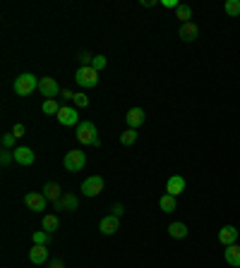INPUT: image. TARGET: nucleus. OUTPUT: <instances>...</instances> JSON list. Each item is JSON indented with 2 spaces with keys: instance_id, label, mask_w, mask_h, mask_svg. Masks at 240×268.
<instances>
[{
  "instance_id": "1",
  "label": "nucleus",
  "mask_w": 240,
  "mask_h": 268,
  "mask_svg": "<svg viewBox=\"0 0 240 268\" xmlns=\"http://www.w3.org/2000/svg\"><path fill=\"white\" fill-rule=\"evenodd\" d=\"M77 139L82 144H92V146H99V132H96V125L92 120H82L77 125Z\"/></svg>"
},
{
  "instance_id": "2",
  "label": "nucleus",
  "mask_w": 240,
  "mask_h": 268,
  "mask_svg": "<svg viewBox=\"0 0 240 268\" xmlns=\"http://www.w3.org/2000/svg\"><path fill=\"white\" fill-rule=\"evenodd\" d=\"M34 89H38V79L31 72L19 74L17 79H15V93L17 96H31Z\"/></svg>"
},
{
  "instance_id": "3",
  "label": "nucleus",
  "mask_w": 240,
  "mask_h": 268,
  "mask_svg": "<svg viewBox=\"0 0 240 268\" xmlns=\"http://www.w3.org/2000/svg\"><path fill=\"white\" fill-rule=\"evenodd\" d=\"M74 82L79 84L82 89H92L99 84V72L94 70V67H77V72H74Z\"/></svg>"
},
{
  "instance_id": "4",
  "label": "nucleus",
  "mask_w": 240,
  "mask_h": 268,
  "mask_svg": "<svg viewBox=\"0 0 240 268\" xmlns=\"http://www.w3.org/2000/svg\"><path fill=\"white\" fill-rule=\"evenodd\" d=\"M63 166L67 173H77V170H82L87 166V156H84V151L79 148H72V151H67L63 158Z\"/></svg>"
},
{
  "instance_id": "5",
  "label": "nucleus",
  "mask_w": 240,
  "mask_h": 268,
  "mask_svg": "<svg viewBox=\"0 0 240 268\" xmlns=\"http://www.w3.org/2000/svg\"><path fill=\"white\" fill-rule=\"evenodd\" d=\"M103 192V177L101 175H92L82 182V194L84 196H99Z\"/></svg>"
},
{
  "instance_id": "6",
  "label": "nucleus",
  "mask_w": 240,
  "mask_h": 268,
  "mask_svg": "<svg viewBox=\"0 0 240 268\" xmlns=\"http://www.w3.org/2000/svg\"><path fill=\"white\" fill-rule=\"evenodd\" d=\"M58 118V122H60V125H63V127H77V125H79V115H77V111H74L72 105H63V108H60V113H58L56 115Z\"/></svg>"
},
{
  "instance_id": "7",
  "label": "nucleus",
  "mask_w": 240,
  "mask_h": 268,
  "mask_svg": "<svg viewBox=\"0 0 240 268\" xmlns=\"http://www.w3.org/2000/svg\"><path fill=\"white\" fill-rule=\"evenodd\" d=\"M38 91L44 93L48 101V98H56L58 93H60V86H58V82L53 77H41V79H38Z\"/></svg>"
},
{
  "instance_id": "8",
  "label": "nucleus",
  "mask_w": 240,
  "mask_h": 268,
  "mask_svg": "<svg viewBox=\"0 0 240 268\" xmlns=\"http://www.w3.org/2000/svg\"><path fill=\"white\" fill-rule=\"evenodd\" d=\"M46 196L44 194H36V192H29L27 196H24V203H27V208L29 211H34V213H38V211H44L46 208Z\"/></svg>"
},
{
  "instance_id": "9",
  "label": "nucleus",
  "mask_w": 240,
  "mask_h": 268,
  "mask_svg": "<svg viewBox=\"0 0 240 268\" xmlns=\"http://www.w3.org/2000/svg\"><path fill=\"white\" fill-rule=\"evenodd\" d=\"M12 153H15V163H19V166H31L36 160V153L29 146H17Z\"/></svg>"
},
{
  "instance_id": "10",
  "label": "nucleus",
  "mask_w": 240,
  "mask_h": 268,
  "mask_svg": "<svg viewBox=\"0 0 240 268\" xmlns=\"http://www.w3.org/2000/svg\"><path fill=\"white\" fill-rule=\"evenodd\" d=\"M99 230H101V235H115V232L120 230V218L118 216H106V218H101V223H99Z\"/></svg>"
},
{
  "instance_id": "11",
  "label": "nucleus",
  "mask_w": 240,
  "mask_h": 268,
  "mask_svg": "<svg viewBox=\"0 0 240 268\" xmlns=\"http://www.w3.org/2000/svg\"><path fill=\"white\" fill-rule=\"evenodd\" d=\"M185 192V177L183 175H171L166 182V194L171 196H178Z\"/></svg>"
},
{
  "instance_id": "12",
  "label": "nucleus",
  "mask_w": 240,
  "mask_h": 268,
  "mask_svg": "<svg viewBox=\"0 0 240 268\" xmlns=\"http://www.w3.org/2000/svg\"><path fill=\"white\" fill-rule=\"evenodd\" d=\"M235 240H238V230H235L233 225H223L221 230H219V242H221L223 247L235 244Z\"/></svg>"
},
{
  "instance_id": "13",
  "label": "nucleus",
  "mask_w": 240,
  "mask_h": 268,
  "mask_svg": "<svg viewBox=\"0 0 240 268\" xmlns=\"http://www.w3.org/2000/svg\"><path fill=\"white\" fill-rule=\"evenodd\" d=\"M178 36L183 38V41H187V43H192L194 38L199 36V29H197V24H194V22H187V24H180Z\"/></svg>"
},
{
  "instance_id": "14",
  "label": "nucleus",
  "mask_w": 240,
  "mask_h": 268,
  "mask_svg": "<svg viewBox=\"0 0 240 268\" xmlns=\"http://www.w3.org/2000/svg\"><path fill=\"white\" fill-rule=\"evenodd\" d=\"M125 120H128L130 130H137L139 125L144 122V111H142V108H130L128 115H125Z\"/></svg>"
},
{
  "instance_id": "15",
  "label": "nucleus",
  "mask_w": 240,
  "mask_h": 268,
  "mask_svg": "<svg viewBox=\"0 0 240 268\" xmlns=\"http://www.w3.org/2000/svg\"><path fill=\"white\" fill-rule=\"evenodd\" d=\"M29 261H31V263H46L48 261V247L46 244H34V249L29 251Z\"/></svg>"
},
{
  "instance_id": "16",
  "label": "nucleus",
  "mask_w": 240,
  "mask_h": 268,
  "mask_svg": "<svg viewBox=\"0 0 240 268\" xmlns=\"http://www.w3.org/2000/svg\"><path fill=\"white\" fill-rule=\"evenodd\" d=\"M223 256H226V263H228V266L240 268V244H231V247H226Z\"/></svg>"
},
{
  "instance_id": "17",
  "label": "nucleus",
  "mask_w": 240,
  "mask_h": 268,
  "mask_svg": "<svg viewBox=\"0 0 240 268\" xmlns=\"http://www.w3.org/2000/svg\"><path fill=\"white\" fill-rule=\"evenodd\" d=\"M77 196H72V194H63L60 199L56 201V208L58 211H74L77 208Z\"/></svg>"
},
{
  "instance_id": "18",
  "label": "nucleus",
  "mask_w": 240,
  "mask_h": 268,
  "mask_svg": "<svg viewBox=\"0 0 240 268\" xmlns=\"http://www.w3.org/2000/svg\"><path fill=\"white\" fill-rule=\"evenodd\" d=\"M168 235L176 237V240H183V237H187V225L185 223H171L168 225Z\"/></svg>"
},
{
  "instance_id": "19",
  "label": "nucleus",
  "mask_w": 240,
  "mask_h": 268,
  "mask_svg": "<svg viewBox=\"0 0 240 268\" xmlns=\"http://www.w3.org/2000/svg\"><path fill=\"white\" fill-rule=\"evenodd\" d=\"M44 196L51 199V201H58V199L63 196V192H60V187H58L56 182H46V185H44Z\"/></svg>"
},
{
  "instance_id": "20",
  "label": "nucleus",
  "mask_w": 240,
  "mask_h": 268,
  "mask_svg": "<svg viewBox=\"0 0 240 268\" xmlns=\"http://www.w3.org/2000/svg\"><path fill=\"white\" fill-rule=\"evenodd\" d=\"M158 206H161V211L173 213V211H176V196L164 194V196H161V199H158Z\"/></svg>"
},
{
  "instance_id": "21",
  "label": "nucleus",
  "mask_w": 240,
  "mask_h": 268,
  "mask_svg": "<svg viewBox=\"0 0 240 268\" xmlns=\"http://www.w3.org/2000/svg\"><path fill=\"white\" fill-rule=\"evenodd\" d=\"M60 108H63V105H60L56 98H48V101H44V105H41V111L46 113V115H58Z\"/></svg>"
},
{
  "instance_id": "22",
  "label": "nucleus",
  "mask_w": 240,
  "mask_h": 268,
  "mask_svg": "<svg viewBox=\"0 0 240 268\" xmlns=\"http://www.w3.org/2000/svg\"><path fill=\"white\" fill-rule=\"evenodd\" d=\"M58 225H60L58 216H44V230H46L48 235H53V232L58 230Z\"/></svg>"
},
{
  "instance_id": "23",
  "label": "nucleus",
  "mask_w": 240,
  "mask_h": 268,
  "mask_svg": "<svg viewBox=\"0 0 240 268\" xmlns=\"http://www.w3.org/2000/svg\"><path fill=\"white\" fill-rule=\"evenodd\" d=\"M223 10H226L228 17H240V0H226Z\"/></svg>"
},
{
  "instance_id": "24",
  "label": "nucleus",
  "mask_w": 240,
  "mask_h": 268,
  "mask_svg": "<svg viewBox=\"0 0 240 268\" xmlns=\"http://www.w3.org/2000/svg\"><path fill=\"white\" fill-rule=\"evenodd\" d=\"M176 15H178V19H183V24H187V22H190V17H192V8L180 3V5L176 8Z\"/></svg>"
},
{
  "instance_id": "25",
  "label": "nucleus",
  "mask_w": 240,
  "mask_h": 268,
  "mask_svg": "<svg viewBox=\"0 0 240 268\" xmlns=\"http://www.w3.org/2000/svg\"><path fill=\"white\" fill-rule=\"evenodd\" d=\"M135 141H137V130H128L120 134V144H123V146H132Z\"/></svg>"
},
{
  "instance_id": "26",
  "label": "nucleus",
  "mask_w": 240,
  "mask_h": 268,
  "mask_svg": "<svg viewBox=\"0 0 240 268\" xmlns=\"http://www.w3.org/2000/svg\"><path fill=\"white\" fill-rule=\"evenodd\" d=\"M72 103H74V108H87L89 105V96L84 91H77L74 93V98H72Z\"/></svg>"
},
{
  "instance_id": "27",
  "label": "nucleus",
  "mask_w": 240,
  "mask_h": 268,
  "mask_svg": "<svg viewBox=\"0 0 240 268\" xmlns=\"http://www.w3.org/2000/svg\"><path fill=\"white\" fill-rule=\"evenodd\" d=\"M48 237H51V235H48L46 230H36L31 240H34V244H48Z\"/></svg>"
},
{
  "instance_id": "28",
  "label": "nucleus",
  "mask_w": 240,
  "mask_h": 268,
  "mask_svg": "<svg viewBox=\"0 0 240 268\" xmlns=\"http://www.w3.org/2000/svg\"><path fill=\"white\" fill-rule=\"evenodd\" d=\"M92 67L96 70V72H101L103 67H106V58L103 56H94V63H92Z\"/></svg>"
},
{
  "instance_id": "29",
  "label": "nucleus",
  "mask_w": 240,
  "mask_h": 268,
  "mask_svg": "<svg viewBox=\"0 0 240 268\" xmlns=\"http://www.w3.org/2000/svg\"><path fill=\"white\" fill-rule=\"evenodd\" d=\"M12 158H15V153H12V151H8V148H3L0 163H3V166H10V163H12Z\"/></svg>"
},
{
  "instance_id": "30",
  "label": "nucleus",
  "mask_w": 240,
  "mask_h": 268,
  "mask_svg": "<svg viewBox=\"0 0 240 268\" xmlns=\"http://www.w3.org/2000/svg\"><path fill=\"white\" fill-rule=\"evenodd\" d=\"M15 134H3V148H10L12 144H15Z\"/></svg>"
},
{
  "instance_id": "31",
  "label": "nucleus",
  "mask_w": 240,
  "mask_h": 268,
  "mask_svg": "<svg viewBox=\"0 0 240 268\" xmlns=\"http://www.w3.org/2000/svg\"><path fill=\"white\" fill-rule=\"evenodd\" d=\"M12 134H15V137H24V125L17 122V125H15V130H12Z\"/></svg>"
},
{
  "instance_id": "32",
  "label": "nucleus",
  "mask_w": 240,
  "mask_h": 268,
  "mask_svg": "<svg viewBox=\"0 0 240 268\" xmlns=\"http://www.w3.org/2000/svg\"><path fill=\"white\" fill-rule=\"evenodd\" d=\"M161 5H164V8H178L180 3H178V0H161Z\"/></svg>"
},
{
  "instance_id": "33",
  "label": "nucleus",
  "mask_w": 240,
  "mask_h": 268,
  "mask_svg": "<svg viewBox=\"0 0 240 268\" xmlns=\"http://www.w3.org/2000/svg\"><path fill=\"white\" fill-rule=\"evenodd\" d=\"M113 216H123V203H115V206H113Z\"/></svg>"
},
{
  "instance_id": "34",
  "label": "nucleus",
  "mask_w": 240,
  "mask_h": 268,
  "mask_svg": "<svg viewBox=\"0 0 240 268\" xmlns=\"http://www.w3.org/2000/svg\"><path fill=\"white\" fill-rule=\"evenodd\" d=\"M60 98H65V101H72L74 93L72 91H63V93H60Z\"/></svg>"
},
{
  "instance_id": "35",
  "label": "nucleus",
  "mask_w": 240,
  "mask_h": 268,
  "mask_svg": "<svg viewBox=\"0 0 240 268\" xmlns=\"http://www.w3.org/2000/svg\"><path fill=\"white\" fill-rule=\"evenodd\" d=\"M51 268H63V261H60V259H56L53 263H51Z\"/></svg>"
}]
</instances>
